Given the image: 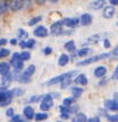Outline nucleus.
<instances>
[{"mask_svg": "<svg viewBox=\"0 0 118 122\" xmlns=\"http://www.w3.org/2000/svg\"><path fill=\"white\" fill-rule=\"evenodd\" d=\"M11 93H12V96H13V98L14 97H19V96H22L23 93H24V90L22 89V87H12L11 89Z\"/></svg>", "mask_w": 118, "mask_h": 122, "instance_id": "nucleus-29", "label": "nucleus"}, {"mask_svg": "<svg viewBox=\"0 0 118 122\" xmlns=\"http://www.w3.org/2000/svg\"><path fill=\"white\" fill-rule=\"evenodd\" d=\"M92 22H93V17H92L91 13L86 12V13H82L80 16V24L82 26H90L92 24Z\"/></svg>", "mask_w": 118, "mask_h": 122, "instance_id": "nucleus-12", "label": "nucleus"}, {"mask_svg": "<svg viewBox=\"0 0 118 122\" xmlns=\"http://www.w3.org/2000/svg\"><path fill=\"white\" fill-rule=\"evenodd\" d=\"M17 34H18V38H20V41H23V38H28V35H29L28 31L25 29H23V28H19Z\"/></svg>", "mask_w": 118, "mask_h": 122, "instance_id": "nucleus-31", "label": "nucleus"}, {"mask_svg": "<svg viewBox=\"0 0 118 122\" xmlns=\"http://www.w3.org/2000/svg\"><path fill=\"white\" fill-rule=\"evenodd\" d=\"M10 43H11V46H17L19 42H18L16 38H11V40H10Z\"/></svg>", "mask_w": 118, "mask_h": 122, "instance_id": "nucleus-50", "label": "nucleus"}, {"mask_svg": "<svg viewBox=\"0 0 118 122\" xmlns=\"http://www.w3.org/2000/svg\"><path fill=\"white\" fill-rule=\"evenodd\" d=\"M54 107V98L50 93H45L43 95V98L39 103V109L42 112H47L49 111L51 108Z\"/></svg>", "mask_w": 118, "mask_h": 122, "instance_id": "nucleus-3", "label": "nucleus"}, {"mask_svg": "<svg viewBox=\"0 0 118 122\" xmlns=\"http://www.w3.org/2000/svg\"><path fill=\"white\" fill-rule=\"evenodd\" d=\"M100 40H101L100 34H94V35H92V36H90V37L87 38V42H88V43H98Z\"/></svg>", "mask_w": 118, "mask_h": 122, "instance_id": "nucleus-30", "label": "nucleus"}, {"mask_svg": "<svg viewBox=\"0 0 118 122\" xmlns=\"http://www.w3.org/2000/svg\"><path fill=\"white\" fill-rule=\"evenodd\" d=\"M72 122H76V121H74V120H73V121H72Z\"/></svg>", "mask_w": 118, "mask_h": 122, "instance_id": "nucleus-54", "label": "nucleus"}, {"mask_svg": "<svg viewBox=\"0 0 118 122\" xmlns=\"http://www.w3.org/2000/svg\"><path fill=\"white\" fill-rule=\"evenodd\" d=\"M16 81L22 83V84H29V83L31 81V78H30V77H28V76H25V74H23V72H22L20 74H18V76H17Z\"/></svg>", "mask_w": 118, "mask_h": 122, "instance_id": "nucleus-21", "label": "nucleus"}, {"mask_svg": "<svg viewBox=\"0 0 118 122\" xmlns=\"http://www.w3.org/2000/svg\"><path fill=\"white\" fill-rule=\"evenodd\" d=\"M65 49L67 50V51H69V53H74V51H76V46H75V42L73 41V40H69V41H67L66 43H65Z\"/></svg>", "mask_w": 118, "mask_h": 122, "instance_id": "nucleus-20", "label": "nucleus"}, {"mask_svg": "<svg viewBox=\"0 0 118 122\" xmlns=\"http://www.w3.org/2000/svg\"><path fill=\"white\" fill-rule=\"evenodd\" d=\"M104 108L109 111H118V99H106L104 102Z\"/></svg>", "mask_w": 118, "mask_h": 122, "instance_id": "nucleus-9", "label": "nucleus"}, {"mask_svg": "<svg viewBox=\"0 0 118 122\" xmlns=\"http://www.w3.org/2000/svg\"><path fill=\"white\" fill-rule=\"evenodd\" d=\"M10 70H11L10 62H5V61H1V62H0V76L1 77L7 76L10 73Z\"/></svg>", "mask_w": 118, "mask_h": 122, "instance_id": "nucleus-17", "label": "nucleus"}, {"mask_svg": "<svg viewBox=\"0 0 118 122\" xmlns=\"http://www.w3.org/2000/svg\"><path fill=\"white\" fill-rule=\"evenodd\" d=\"M103 44H104V48H106V49L111 48V41H110L109 38H105V40L103 41Z\"/></svg>", "mask_w": 118, "mask_h": 122, "instance_id": "nucleus-42", "label": "nucleus"}, {"mask_svg": "<svg viewBox=\"0 0 118 122\" xmlns=\"http://www.w3.org/2000/svg\"><path fill=\"white\" fill-rule=\"evenodd\" d=\"M5 44H7V40L6 38H0V49H1Z\"/></svg>", "mask_w": 118, "mask_h": 122, "instance_id": "nucleus-48", "label": "nucleus"}, {"mask_svg": "<svg viewBox=\"0 0 118 122\" xmlns=\"http://www.w3.org/2000/svg\"><path fill=\"white\" fill-rule=\"evenodd\" d=\"M13 99V96L11 93V90L0 87V107H7L11 104Z\"/></svg>", "mask_w": 118, "mask_h": 122, "instance_id": "nucleus-4", "label": "nucleus"}, {"mask_svg": "<svg viewBox=\"0 0 118 122\" xmlns=\"http://www.w3.org/2000/svg\"><path fill=\"white\" fill-rule=\"evenodd\" d=\"M106 73H107V68H106L105 66H97V67L94 68V71H93L94 77L98 78V79L105 78V77H106Z\"/></svg>", "mask_w": 118, "mask_h": 122, "instance_id": "nucleus-13", "label": "nucleus"}, {"mask_svg": "<svg viewBox=\"0 0 118 122\" xmlns=\"http://www.w3.org/2000/svg\"><path fill=\"white\" fill-rule=\"evenodd\" d=\"M74 84L76 85V86H80V87H84V86H86L87 84H88V78L84 74V73H80V74H78L75 78H74Z\"/></svg>", "mask_w": 118, "mask_h": 122, "instance_id": "nucleus-11", "label": "nucleus"}, {"mask_svg": "<svg viewBox=\"0 0 118 122\" xmlns=\"http://www.w3.org/2000/svg\"><path fill=\"white\" fill-rule=\"evenodd\" d=\"M111 54H112V57H111V59H118V46H116V47L111 50Z\"/></svg>", "mask_w": 118, "mask_h": 122, "instance_id": "nucleus-40", "label": "nucleus"}, {"mask_svg": "<svg viewBox=\"0 0 118 122\" xmlns=\"http://www.w3.org/2000/svg\"><path fill=\"white\" fill-rule=\"evenodd\" d=\"M107 111H106V109H99V117L100 116H104V117H107Z\"/></svg>", "mask_w": 118, "mask_h": 122, "instance_id": "nucleus-45", "label": "nucleus"}, {"mask_svg": "<svg viewBox=\"0 0 118 122\" xmlns=\"http://www.w3.org/2000/svg\"><path fill=\"white\" fill-rule=\"evenodd\" d=\"M110 5L111 6H118V0H110Z\"/></svg>", "mask_w": 118, "mask_h": 122, "instance_id": "nucleus-49", "label": "nucleus"}, {"mask_svg": "<svg viewBox=\"0 0 118 122\" xmlns=\"http://www.w3.org/2000/svg\"><path fill=\"white\" fill-rule=\"evenodd\" d=\"M87 122H101V118L99 116H93V117H90Z\"/></svg>", "mask_w": 118, "mask_h": 122, "instance_id": "nucleus-43", "label": "nucleus"}, {"mask_svg": "<svg viewBox=\"0 0 118 122\" xmlns=\"http://www.w3.org/2000/svg\"><path fill=\"white\" fill-rule=\"evenodd\" d=\"M16 115V112H14V108H12V107H10V108H7L6 109V116L7 117H13Z\"/></svg>", "mask_w": 118, "mask_h": 122, "instance_id": "nucleus-38", "label": "nucleus"}, {"mask_svg": "<svg viewBox=\"0 0 118 122\" xmlns=\"http://www.w3.org/2000/svg\"><path fill=\"white\" fill-rule=\"evenodd\" d=\"M63 31H65V29H63V24H62L61 19L54 22L50 25V34L52 36H62Z\"/></svg>", "mask_w": 118, "mask_h": 122, "instance_id": "nucleus-6", "label": "nucleus"}, {"mask_svg": "<svg viewBox=\"0 0 118 122\" xmlns=\"http://www.w3.org/2000/svg\"><path fill=\"white\" fill-rule=\"evenodd\" d=\"M35 72H36V66L35 65H30L29 67H26L25 71H23V74H25V76H28V77L31 78L35 74Z\"/></svg>", "mask_w": 118, "mask_h": 122, "instance_id": "nucleus-23", "label": "nucleus"}, {"mask_svg": "<svg viewBox=\"0 0 118 122\" xmlns=\"http://www.w3.org/2000/svg\"><path fill=\"white\" fill-rule=\"evenodd\" d=\"M112 57V54L111 51H106V53H101V54H97V55H93V56H90L87 59H84L81 61L76 64L79 67H84V66H88L93 62H98V61H101V60H105V59H110Z\"/></svg>", "mask_w": 118, "mask_h": 122, "instance_id": "nucleus-2", "label": "nucleus"}, {"mask_svg": "<svg viewBox=\"0 0 118 122\" xmlns=\"http://www.w3.org/2000/svg\"><path fill=\"white\" fill-rule=\"evenodd\" d=\"M74 121H76V122H87L88 121V117L84 112H78L75 115V117H74Z\"/></svg>", "mask_w": 118, "mask_h": 122, "instance_id": "nucleus-27", "label": "nucleus"}, {"mask_svg": "<svg viewBox=\"0 0 118 122\" xmlns=\"http://www.w3.org/2000/svg\"><path fill=\"white\" fill-rule=\"evenodd\" d=\"M49 117V115H48V112H42V111H39V112H37L36 115H35V121L36 122H43V121H45L47 118Z\"/></svg>", "mask_w": 118, "mask_h": 122, "instance_id": "nucleus-22", "label": "nucleus"}, {"mask_svg": "<svg viewBox=\"0 0 118 122\" xmlns=\"http://www.w3.org/2000/svg\"><path fill=\"white\" fill-rule=\"evenodd\" d=\"M57 122H65V121H57Z\"/></svg>", "mask_w": 118, "mask_h": 122, "instance_id": "nucleus-53", "label": "nucleus"}, {"mask_svg": "<svg viewBox=\"0 0 118 122\" xmlns=\"http://www.w3.org/2000/svg\"><path fill=\"white\" fill-rule=\"evenodd\" d=\"M72 84H73V79H66V80H63V81L60 84V87H61L62 90H66V89H68Z\"/></svg>", "mask_w": 118, "mask_h": 122, "instance_id": "nucleus-33", "label": "nucleus"}, {"mask_svg": "<svg viewBox=\"0 0 118 122\" xmlns=\"http://www.w3.org/2000/svg\"><path fill=\"white\" fill-rule=\"evenodd\" d=\"M36 40L35 38H28L26 40V49H33L36 47Z\"/></svg>", "mask_w": 118, "mask_h": 122, "instance_id": "nucleus-34", "label": "nucleus"}, {"mask_svg": "<svg viewBox=\"0 0 118 122\" xmlns=\"http://www.w3.org/2000/svg\"><path fill=\"white\" fill-rule=\"evenodd\" d=\"M69 61H71V57L68 54H61L57 59V65L60 67H65L69 64Z\"/></svg>", "mask_w": 118, "mask_h": 122, "instance_id": "nucleus-16", "label": "nucleus"}, {"mask_svg": "<svg viewBox=\"0 0 118 122\" xmlns=\"http://www.w3.org/2000/svg\"><path fill=\"white\" fill-rule=\"evenodd\" d=\"M35 115H36L35 109H33L31 105H26V107H24V109H23V116H24V118H25L26 121H31V120H33V118H35Z\"/></svg>", "mask_w": 118, "mask_h": 122, "instance_id": "nucleus-10", "label": "nucleus"}, {"mask_svg": "<svg viewBox=\"0 0 118 122\" xmlns=\"http://www.w3.org/2000/svg\"><path fill=\"white\" fill-rule=\"evenodd\" d=\"M111 79H113V80H118V65L114 67V70H113V73H112V77H111Z\"/></svg>", "mask_w": 118, "mask_h": 122, "instance_id": "nucleus-41", "label": "nucleus"}, {"mask_svg": "<svg viewBox=\"0 0 118 122\" xmlns=\"http://www.w3.org/2000/svg\"><path fill=\"white\" fill-rule=\"evenodd\" d=\"M9 10V1H0V16Z\"/></svg>", "mask_w": 118, "mask_h": 122, "instance_id": "nucleus-32", "label": "nucleus"}, {"mask_svg": "<svg viewBox=\"0 0 118 122\" xmlns=\"http://www.w3.org/2000/svg\"><path fill=\"white\" fill-rule=\"evenodd\" d=\"M42 98H43V95H33L28 98V103H29V105H30V103H38L42 101Z\"/></svg>", "mask_w": 118, "mask_h": 122, "instance_id": "nucleus-28", "label": "nucleus"}, {"mask_svg": "<svg viewBox=\"0 0 118 122\" xmlns=\"http://www.w3.org/2000/svg\"><path fill=\"white\" fill-rule=\"evenodd\" d=\"M105 5H106V1L105 0H95V1H92V3H90V9H92V10H101V9H104L105 7Z\"/></svg>", "mask_w": 118, "mask_h": 122, "instance_id": "nucleus-18", "label": "nucleus"}, {"mask_svg": "<svg viewBox=\"0 0 118 122\" xmlns=\"http://www.w3.org/2000/svg\"><path fill=\"white\" fill-rule=\"evenodd\" d=\"M117 26H118V22H117Z\"/></svg>", "mask_w": 118, "mask_h": 122, "instance_id": "nucleus-55", "label": "nucleus"}, {"mask_svg": "<svg viewBox=\"0 0 118 122\" xmlns=\"http://www.w3.org/2000/svg\"><path fill=\"white\" fill-rule=\"evenodd\" d=\"M92 53H93V49L92 48H88V47H82V48H80V49L76 50V55L79 57H85V59H87V56L91 55Z\"/></svg>", "mask_w": 118, "mask_h": 122, "instance_id": "nucleus-15", "label": "nucleus"}, {"mask_svg": "<svg viewBox=\"0 0 118 122\" xmlns=\"http://www.w3.org/2000/svg\"><path fill=\"white\" fill-rule=\"evenodd\" d=\"M106 120H107V122H118V112H116L113 115H107Z\"/></svg>", "mask_w": 118, "mask_h": 122, "instance_id": "nucleus-36", "label": "nucleus"}, {"mask_svg": "<svg viewBox=\"0 0 118 122\" xmlns=\"http://www.w3.org/2000/svg\"><path fill=\"white\" fill-rule=\"evenodd\" d=\"M49 3H50V4H52V5H55V4H58V1H57V0H50Z\"/></svg>", "mask_w": 118, "mask_h": 122, "instance_id": "nucleus-52", "label": "nucleus"}, {"mask_svg": "<svg viewBox=\"0 0 118 122\" xmlns=\"http://www.w3.org/2000/svg\"><path fill=\"white\" fill-rule=\"evenodd\" d=\"M33 35L35 37H39V38H45L49 36V30L44 26V25H37L33 29Z\"/></svg>", "mask_w": 118, "mask_h": 122, "instance_id": "nucleus-8", "label": "nucleus"}, {"mask_svg": "<svg viewBox=\"0 0 118 122\" xmlns=\"http://www.w3.org/2000/svg\"><path fill=\"white\" fill-rule=\"evenodd\" d=\"M36 4L37 5H44V4H47V1H44V0H38V1H36Z\"/></svg>", "mask_w": 118, "mask_h": 122, "instance_id": "nucleus-51", "label": "nucleus"}, {"mask_svg": "<svg viewBox=\"0 0 118 122\" xmlns=\"http://www.w3.org/2000/svg\"><path fill=\"white\" fill-rule=\"evenodd\" d=\"M9 55H10V49H7V48H1L0 49V59H4V57H6Z\"/></svg>", "mask_w": 118, "mask_h": 122, "instance_id": "nucleus-37", "label": "nucleus"}, {"mask_svg": "<svg viewBox=\"0 0 118 122\" xmlns=\"http://www.w3.org/2000/svg\"><path fill=\"white\" fill-rule=\"evenodd\" d=\"M61 22H62L63 26H66L71 30H73L80 25V18H78V17H66V18H62Z\"/></svg>", "mask_w": 118, "mask_h": 122, "instance_id": "nucleus-5", "label": "nucleus"}, {"mask_svg": "<svg viewBox=\"0 0 118 122\" xmlns=\"http://www.w3.org/2000/svg\"><path fill=\"white\" fill-rule=\"evenodd\" d=\"M75 102H76V99H75V98H73V97H66V98H63V99H62V105L72 107V105H74V104H75Z\"/></svg>", "mask_w": 118, "mask_h": 122, "instance_id": "nucleus-26", "label": "nucleus"}, {"mask_svg": "<svg viewBox=\"0 0 118 122\" xmlns=\"http://www.w3.org/2000/svg\"><path fill=\"white\" fill-rule=\"evenodd\" d=\"M78 71L76 70H73V71H68V72H65L60 76H56V77H52L51 79H49L48 81H45L43 84V86H52V85H56V84H61L63 80L66 79H73L78 76Z\"/></svg>", "mask_w": 118, "mask_h": 122, "instance_id": "nucleus-1", "label": "nucleus"}, {"mask_svg": "<svg viewBox=\"0 0 118 122\" xmlns=\"http://www.w3.org/2000/svg\"><path fill=\"white\" fill-rule=\"evenodd\" d=\"M60 118L61 120H69L71 118V115L69 114H60Z\"/></svg>", "mask_w": 118, "mask_h": 122, "instance_id": "nucleus-46", "label": "nucleus"}, {"mask_svg": "<svg viewBox=\"0 0 118 122\" xmlns=\"http://www.w3.org/2000/svg\"><path fill=\"white\" fill-rule=\"evenodd\" d=\"M18 46H19L22 49H26V41H24V40H23V41H20V42L18 43Z\"/></svg>", "mask_w": 118, "mask_h": 122, "instance_id": "nucleus-47", "label": "nucleus"}, {"mask_svg": "<svg viewBox=\"0 0 118 122\" xmlns=\"http://www.w3.org/2000/svg\"><path fill=\"white\" fill-rule=\"evenodd\" d=\"M9 122H26V121H25V118H24L23 116H20V115H14Z\"/></svg>", "mask_w": 118, "mask_h": 122, "instance_id": "nucleus-35", "label": "nucleus"}, {"mask_svg": "<svg viewBox=\"0 0 118 122\" xmlns=\"http://www.w3.org/2000/svg\"><path fill=\"white\" fill-rule=\"evenodd\" d=\"M71 92H72V97L78 99L82 96L84 93V87H80V86H72L71 87Z\"/></svg>", "mask_w": 118, "mask_h": 122, "instance_id": "nucleus-19", "label": "nucleus"}, {"mask_svg": "<svg viewBox=\"0 0 118 122\" xmlns=\"http://www.w3.org/2000/svg\"><path fill=\"white\" fill-rule=\"evenodd\" d=\"M107 81H109V78H103V79H100V81L98 83V86H105V85L107 84Z\"/></svg>", "mask_w": 118, "mask_h": 122, "instance_id": "nucleus-44", "label": "nucleus"}, {"mask_svg": "<svg viewBox=\"0 0 118 122\" xmlns=\"http://www.w3.org/2000/svg\"><path fill=\"white\" fill-rule=\"evenodd\" d=\"M19 59H20V61H23V62H25V61L30 60V59H31V54H30V51H28V50H23V51H20V53H19Z\"/></svg>", "mask_w": 118, "mask_h": 122, "instance_id": "nucleus-24", "label": "nucleus"}, {"mask_svg": "<svg viewBox=\"0 0 118 122\" xmlns=\"http://www.w3.org/2000/svg\"><path fill=\"white\" fill-rule=\"evenodd\" d=\"M26 5V1L24 0H12V1H9V10H11L12 12H17L23 10Z\"/></svg>", "mask_w": 118, "mask_h": 122, "instance_id": "nucleus-7", "label": "nucleus"}, {"mask_svg": "<svg viewBox=\"0 0 118 122\" xmlns=\"http://www.w3.org/2000/svg\"><path fill=\"white\" fill-rule=\"evenodd\" d=\"M116 15V9L113 6H105L104 7V11H103V17L106 18V19H111L112 17H114Z\"/></svg>", "mask_w": 118, "mask_h": 122, "instance_id": "nucleus-14", "label": "nucleus"}, {"mask_svg": "<svg viewBox=\"0 0 118 122\" xmlns=\"http://www.w3.org/2000/svg\"><path fill=\"white\" fill-rule=\"evenodd\" d=\"M51 53H52V48H51V47L47 46V47H44V48H43V54H44V55H47V56H48V55H50Z\"/></svg>", "mask_w": 118, "mask_h": 122, "instance_id": "nucleus-39", "label": "nucleus"}, {"mask_svg": "<svg viewBox=\"0 0 118 122\" xmlns=\"http://www.w3.org/2000/svg\"><path fill=\"white\" fill-rule=\"evenodd\" d=\"M42 19H43L42 16H35V17H32V18L28 22V25H29V26H35V25H37Z\"/></svg>", "mask_w": 118, "mask_h": 122, "instance_id": "nucleus-25", "label": "nucleus"}]
</instances>
